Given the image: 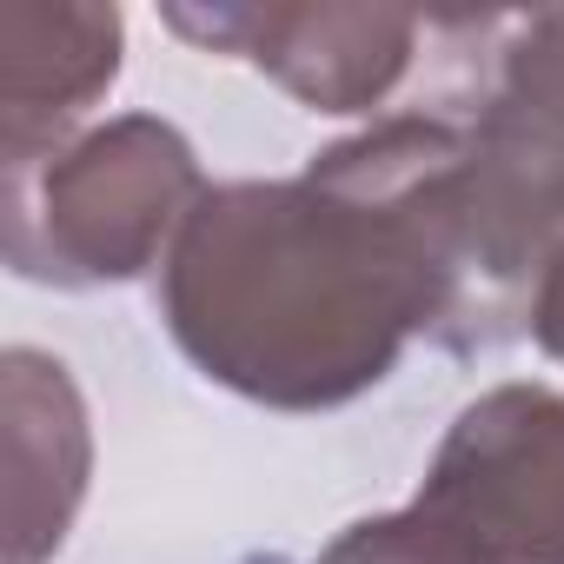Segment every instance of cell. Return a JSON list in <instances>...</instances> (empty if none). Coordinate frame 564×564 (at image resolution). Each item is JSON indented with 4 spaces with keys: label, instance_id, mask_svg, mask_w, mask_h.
<instances>
[{
    "label": "cell",
    "instance_id": "cell-1",
    "mask_svg": "<svg viewBox=\"0 0 564 564\" xmlns=\"http://www.w3.org/2000/svg\"><path fill=\"white\" fill-rule=\"evenodd\" d=\"M465 127L399 113L326 147L300 180L206 186L160 259L180 352L279 412L379 386L412 333H465Z\"/></svg>",
    "mask_w": 564,
    "mask_h": 564
},
{
    "label": "cell",
    "instance_id": "cell-2",
    "mask_svg": "<svg viewBox=\"0 0 564 564\" xmlns=\"http://www.w3.org/2000/svg\"><path fill=\"white\" fill-rule=\"evenodd\" d=\"M199 199L206 180L186 133L127 113L8 166V259L47 286H113L173 252Z\"/></svg>",
    "mask_w": 564,
    "mask_h": 564
},
{
    "label": "cell",
    "instance_id": "cell-3",
    "mask_svg": "<svg viewBox=\"0 0 564 564\" xmlns=\"http://www.w3.org/2000/svg\"><path fill=\"white\" fill-rule=\"evenodd\" d=\"M465 339L491 333L564 252V14L505 21L498 74L465 127Z\"/></svg>",
    "mask_w": 564,
    "mask_h": 564
},
{
    "label": "cell",
    "instance_id": "cell-4",
    "mask_svg": "<svg viewBox=\"0 0 564 564\" xmlns=\"http://www.w3.org/2000/svg\"><path fill=\"white\" fill-rule=\"evenodd\" d=\"M412 511L478 564H564V399L498 386L465 405Z\"/></svg>",
    "mask_w": 564,
    "mask_h": 564
},
{
    "label": "cell",
    "instance_id": "cell-5",
    "mask_svg": "<svg viewBox=\"0 0 564 564\" xmlns=\"http://www.w3.org/2000/svg\"><path fill=\"white\" fill-rule=\"evenodd\" d=\"M166 28L213 54L252 61L313 113L379 107L425 34L419 14L392 8H166Z\"/></svg>",
    "mask_w": 564,
    "mask_h": 564
},
{
    "label": "cell",
    "instance_id": "cell-6",
    "mask_svg": "<svg viewBox=\"0 0 564 564\" xmlns=\"http://www.w3.org/2000/svg\"><path fill=\"white\" fill-rule=\"evenodd\" d=\"M120 74V14L80 0H0V153L67 147V127Z\"/></svg>",
    "mask_w": 564,
    "mask_h": 564
},
{
    "label": "cell",
    "instance_id": "cell-7",
    "mask_svg": "<svg viewBox=\"0 0 564 564\" xmlns=\"http://www.w3.org/2000/svg\"><path fill=\"white\" fill-rule=\"evenodd\" d=\"M8 399V564H41L61 551L87 498V405L61 359L14 346L0 366Z\"/></svg>",
    "mask_w": 564,
    "mask_h": 564
},
{
    "label": "cell",
    "instance_id": "cell-8",
    "mask_svg": "<svg viewBox=\"0 0 564 564\" xmlns=\"http://www.w3.org/2000/svg\"><path fill=\"white\" fill-rule=\"evenodd\" d=\"M319 564H478V557L405 505V511H386V518H366V524L339 531L319 551Z\"/></svg>",
    "mask_w": 564,
    "mask_h": 564
},
{
    "label": "cell",
    "instance_id": "cell-9",
    "mask_svg": "<svg viewBox=\"0 0 564 564\" xmlns=\"http://www.w3.org/2000/svg\"><path fill=\"white\" fill-rule=\"evenodd\" d=\"M531 333H538V346L564 366V252L544 265V279H538V286H531Z\"/></svg>",
    "mask_w": 564,
    "mask_h": 564
}]
</instances>
